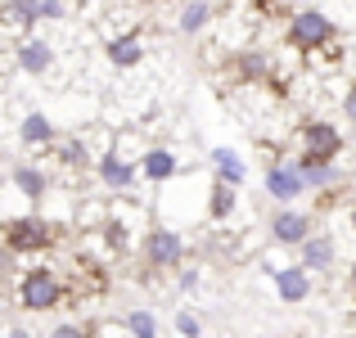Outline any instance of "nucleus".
I'll return each mask as SVG.
<instances>
[{"label": "nucleus", "mask_w": 356, "mask_h": 338, "mask_svg": "<svg viewBox=\"0 0 356 338\" xmlns=\"http://www.w3.org/2000/svg\"><path fill=\"white\" fill-rule=\"evenodd\" d=\"M212 163H217V172H221V181H226V185H239L243 176H248V167L239 163L235 149H212Z\"/></svg>", "instance_id": "nucleus-17"}, {"label": "nucleus", "mask_w": 356, "mask_h": 338, "mask_svg": "<svg viewBox=\"0 0 356 338\" xmlns=\"http://www.w3.org/2000/svg\"><path fill=\"white\" fill-rule=\"evenodd\" d=\"M176 330H181L185 338H199V334H203V330H199V316H190V312L176 316Z\"/></svg>", "instance_id": "nucleus-24"}, {"label": "nucleus", "mask_w": 356, "mask_h": 338, "mask_svg": "<svg viewBox=\"0 0 356 338\" xmlns=\"http://www.w3.org/2000/svg\"><path fill=\"white\" fill-rule=\"evenodd\" d=\"M302 190H307V185H302V176H298V163H275V167H266V194H270L275 203H293Z\"/></svg>", "instance_id": "nucleus-7"}, {"label": "nucleus", "mask_w": 356, "mask_h": 338, "mask_svg": "<svg viewBox=\"0 0 356 338\" xmlns=\"http://www.w3.org/2000/svg\"><path fill=\"white\" fill-rule=\"evenodd\" d=\"M235 212V185H226V181H217L212 185V217H230Z\"/></svg>", "instance_id": "nucleus-20"}, {"label": "nucleus", "mask_w": 356, "mask_h": 338, "mask_svg": "<svg viewBox=\"0 0 356 338\" xmlns=\"http://www.w3.org/2000/svg\"><path fill=\"white\" fill-rule=\"evenodd\" d=\"M50 338H90V330H86V325H59Z\"/></svg>", "instance_id": "nucleus-25"}, {"label": "nucleus", "mask_w": 356, "mask_h": 338, "mask_svg": "<svg viewBox=\"0 0 356 338\" xmlns=\"http://www.w3.org/2000/svg\"><path fill=\"white\" fill-rule=\"evenodd\" d=\"M298 176H302L307 190H330V185L343 181L334 163H307V158H298Z\"/></svg>", "instance_id": "nucleus-12"}, {"label": "nucleus", "mask_w": 356, "mask_h": 338, "mask_svg": "<svg viewBox=\"0 0 356 338\" xmlns=\"http://www.w3.org/2000/svg\"><path fill=\"white\" fill-rule=\"evenodd\" d=\"M181 257H185V243H181V234H176V230L154 225V230L145 234V261H149V271H172V266H181Z\"/></svg>", "instance_id": "nucleus-5"}, {"label": "nucleus", "mask_w": 356, "mask_h": 338, "mask_svg": "<svg viewBox=\"0 0 356 338\" xmlns=\"http://www.w3.org/2000/svg\"><path fill=\"white\" fill-rule=\"evenodd\" d=\"M59 158H63L68 167H86V145H81L77 136H72V140H63V145H59Z\"/></svg>", "instance_id": "nucleus-22"}, {"label": "nucleus", "mask_w": 356, "mask_h": 338, "mask_svg": "<svg viewBox=\"0 0 356 338\" xmlns=\"http://www.w3.org/2000/svg\"><path fill=\"white\" fill-rule=\"evenodd\" d=\"M50 63H54L50 41H41V36H27V41L18 45V68H23V72H50Z\"/></svg>", "instance_id": "nucleus-11"}, {"label": "nucleus", "mask_w": 356, "mask_h": 338, "mask_svg": "<svg viewBox=\"0 0 356 338\" xmlns=\"http://www.w3.org/2000/svg\"><path fill=\"white\" fill-rule=\"evenodd\" d=\"M18 140H23V145H54L50 118H45V113H27L23 127H18Z\"/></svg>", "instance_id": "nucleus-15"}, {"label": "nucleus", "mask_w": 356, "mask_h": 338, "mask_svg": "<svg viewBox=\"0 0 356 338\" xmlns=\"http://www.w3.org/2000/svg\"><path fill=\"white\" fill-rule=\"evenodd\" d=\"M127 330L136 334V338H158V321L149 312H131L127 316Z\"/></svg>", "instance_id": "nucleus-21"}, {"label": "nucleus", "mask_w": 356, "mask_h": 338, "mask_svg": "<svg viewBox=\"0 0 356 338\" xmlns=\"http://www.w3.org/2000/svg\"><path fill=\"white\" fill-rule=\"evenodd\" d=\"M208 18H212V5H208V0H190V5L181 9V18H176V27H181L185 36H194V32H203V27H208Z\"/></svg>", "instance_id": "nucleus-16"}, {"label": "nucleus", "mask_w": 356, "mask_h": 338, "mask_svg": "<svg viewBox=\"0 0 356 338\" xmlns=\"http://www.w3.org/2000/svg\"><path fill=\"white\" fill-rule=\"evenodd\" d=\"M5 338H32V334H27V330H18V325H14V330H9Z\"/></svg>", "instance_id": "nucleus-28"}, {"label": "nucleus", "mask_w": 356, "mask_h": 338, "mask_svg": "<svg viewBox=\"0 0 356 338\" xmlns=\"http://www.w3.org/2000/svg\"><path fill=\"white\" fill-rule=\"evenodd\" d=\"M50 243H54V221H45V217L5 221V248L9 252H45Z\"/></svg>", "instance_id": "nucleus-2"}, {"label": "nucleus", "mask_w": 356, "mask_h": 338, "mask_svg": "<svg viewBox=\"0 0 356 338\" xmlns=\"http://www.w3.org/2000/svg\"><path fill=\"white\" fill-rule=\"evenodd\" d=\"M334 41V23L321 14V9H298L293 18H289V45L293 50H321V45Z\"/></svg>", "instance_id": "nucleus-3"}, {"label": "nucleus", "mask_w": 356, "mask_h": 338, "mask_svg": "<svg viewBox=\"0 0 356 338\" xmlns=\"http://www.w3.org/2000/svg\"><path fill=\"white\" fill-rule=\"evenodd\" d=\"M343 113H348V118L356 122V81H352V90H348V95H343Z\"/></svg>", "instance_id": "nucleus-27"}, {"label": "nucleus", "mask_w": 356, "mask_h": 338, "mask_svg": "<svg viewBox=\"0 0 356 338\" xmlns=\"http://www.w3.org/2000/svg\"><path fill=\"white\" fill-rule=\"evenodd\" d=\"M36 18H41V0H5V23L32 27Z\"/></svg>", "instance_id": "nucleus-18"}, {"label": "nucleus", "mask_w": 356, "mask_h": 338, "mask_svg": "<svg viewBox=\"0 0 356 338\" xmlns=\"http://www.w3.org/2000/svg\"><path fill=\"white\" fill-rule=\"evenodd\" d=\"M14 185L27 194V199H41L50 181H45V172H41V167H14Z\"/></svg>", "instance_id": "nucleus-19"}, {"label": "nucleus", "mask_w": 356, "mask_h": 338, "mask_svg": "<svg viewBox=\"0 0 356 338\" xmlns=\"http://www.w3.org/2000/svg\"><path fill=\"white\" fill-rule=\"evenodd\" d=\"M239 72H243V77H266V59H261V54H243V59H239Z\"/></svg>", "instance_id": "nucleus-23"}, {"label": "nucleus", "mask_w": 356, "mask_h": 338, "mask_svg": "<svg viewBox=\"0 0 356 338\" xmlns=\"http://www.w3.org/2000/svg\"><path fill=\"white\" fill-rule=\"evenodd\" d=\"M140 172H145V181L163 185V181H172V176L181 172V163H176L172 149H149V154L140 158Z\"/></svg>", "instance_id": "nucleus-10"}, {"label": "nucleus", "mask_w": 356, "mask_h": 338, "mask_svg": "<svg viewBox=\"0 0 356 338\" xmlns=\"http://www.w3.org/2000/svg\"><path fill=\"white\" fill-rule=\"evenodd\" d=\"M18 303H23L27 312H50V307L63 303V280L45 266L27 271V275L18 280Z\"/></svg>", "instance_id": "nucleus-1"}, {"label": "nucleus", "mask_w": 356, "mask_h": 338, "mask_svg": "<svg viewBox=\"0 0 356 338\" xmlns=\"http://www.w3.org/2000/svg\"><path fill=\"white\" fill-rule=\"evenodd\" d=\"M252 338H266V334H252Z\"/></svg>", "instance_id": "nucleus-32"}, {"label": "nucleus", "mask_w": 356, "mask_h": 338, "mask_svg": "<svg viewBox=\"0 0 356 338\" xmlns=\"http://www.w3.org/2000/svg\"><path fill=\"white\" fill-rule=\"evenodd\" d=\"M140 5H158V0H140Z\"/></svg>", "instance_id": "nucleus-31"}, {"label": "nucleus", "mask_w": 356, "mask_h": 338, "mask_svg": "<svg viewBox=\"0 0 356 338\" xmlns=\"http://www.w3.org/2000/svg\"><path fill=\"white\" fill-rule=\"evenodd\" d=\"M275 289L284 303H302V298H312V271H302V266L275 271Z\"/></svg>", "instance_id": "nucleus-8"}, {"label": "nucleus", "mask_w": 356, "mask_h": 338, "mask_svg": "<svg viewBox=\"0 0 356 338\" xmlns=\"http://www.w3.org/2000/svg\"><path fill=\"white\" fill-rule=\"evenodd\" d=\"M352 293H356V261H352Z\"/></svg>", "instance_id": "nucleus-29"}, {"label": "nucleus", "mask_w": 356, "mask_h": 338, "mask_svg": "<svg viewBox=\"0 0 356 338\" xmlns=\"http://www.w3.org/2000/svg\"><path fill=\"white\" fill-rule=\"evenodd\" d=\"M298 145H302L298 158H307V163H334V158L343 154V136H339V127H330V122H302Z\"/></svg>", "instance_id": "nucleus-4"}, {"label": "nucleus", "mask_w": 356, "mask_h": 338, "mask_svg": "<svg viewBox=\"0 0 356 338\" xmlns=\"http://www.w3.org/2000/svg\"><path fill=\"white\" fill-rule=\"evenodd\" d=\"M41 18H63V5L59 0H41Z\"/></svg>", "instance_id": "nucleus-26"}, {"label": "nucleus", "mask_w": 356, "mask_h": 338, "mask_svg": "<svg viewBox=\"0 0 356 338\" xmlns=\"http://www.w3.org/2000/svg\"><path fill=\"white\" fill-rule=\"evenodd\" d=\"M316 230V221L307 217V212H275V217H270V239L275 243H284V248H298V243L307 239V234Z\"/></svg>", "instance_id": "nucleus-6"}, {"label": "nucleus", "mask_w": 356, "mask_h": 338, "mask_svg": "<svg viewBox=\"0 0 356 338\" xmlns=\"http://www.w3.org/2000/svg\"><path fill=\"white\" fill-rule=\"evenodd\" d=\"M298 248H302V261H298L302 271H325L334 261V239H330V234H316L312 230L302 243H298Z\"/></svg>", "instance_id": "nucleus-9"}, {"label": "nucleus", "mask_w": 356, "mask_h": 338, "mask_svg": "<svg viewBox=\"0 0 356 338\" xmlns=\"http://www.w3.org/2000/svg\"><path fill=\"white\" fill-rule=\"evenodd\" d=\"M99 176H104L108 190H131V185H136V167H127L118 154H104V158H99Z\"/></svg>", "instance_id": "nucleus-13"}, {"label": "nucleus", "mask_w": 356, "mask_h": 338, "mask_svg": "<svg viewBox=\"0 0 356 338\" xmlns=\"http://www.w3.org/2000/svg\"><path fill=\"white\" fill-rule=\"evenodd\" d=\"M140 54H145L140 32H127V36H118V41H108V59H113V68H136Z\"/></svg>", "instance_id": "nucleus-14"}, {"label": "nucleus", "mask_w": 356, "mask_h": 338, "mask_svg": "<svg viewBox=\"0 0 356 338\" xmlns=\"http://www.w3.org/2000/svg\"><path fill=\"white\" fill-rule=\"evenodd\" d=\"M352 230H356V203H352Z\"/></svg>", "instance_id": "nucleus-30"}]
</instances>
